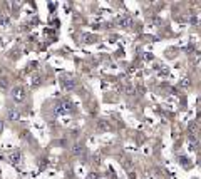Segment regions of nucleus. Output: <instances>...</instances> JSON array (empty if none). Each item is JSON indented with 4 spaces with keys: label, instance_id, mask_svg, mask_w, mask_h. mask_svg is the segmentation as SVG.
Listing matches in <instances>:
<instances>
[{
    "label": "nucleus",
    "instance_id": "7",
    "mask_svg": "<svg viewBox=\"0 0 201 179\" xmlns=\"http://www.w3.org/2000/svg\"><path fill=\"white\" fill-rule=\"evenodd\" d=\"M86 179H97V174H96V172H91V174H89Z\"/></svg>",
    "mask_w": 201,
    "mask_h": 179
},
{
    "label": "nucleus",
    "instance_id": "5",
    "mask_svg": "<svg viewBox=\"0 0 201 179\" xmlns=\"http://www.w3.org/2000/svg\"><path fill=\"white\" fill-rule=\"evenodd\" d=\"M62 85L66 87V89H74V85H76V82L70 79V77H62Z\"/></svg>",
    "mask_w": 201,
    "mask_h": 179
},
{
    "label": "nucleus",
    "instance_id": "8",
    "mask_svg": "<svg viewBox=\"0 0 201 179\" xmlns=\"http://www.w3.org/2000/svg\"><path fill=\"white\" fill-rule=\"evenodd\" d=\"M5 20H7V19H5V17H2V13H0V22H5Z\"/></svg>",
    "mask_w": 201,
    "mask_h": 179
},
{
    "label": "nucleus",
    "instance_id": "3",
    "mask_svg": "<svg viewBox=\"0 0 201 179\" xmlns=\"http://www.w3.org/2000/svg\"><path fill=\"white\" fill-rule=\"evenodd\" d=\"M7 159H9L12 164H17V162H20V152H15V151H14V152H9V154H7Z\"/></svg>",
    "mask_w": 201,
    "mask_h": 179
},
{
    "label": "nucleus",
    "instance_id": "9",
    "mask_svg": "<svg viewBox=\"0 0 201 179\" xmlns=\"http://www.w3.org/2000/svg\"><path fill=\"white\" fill-rule=\"evenodd\" d=\"M2 129H3V122L0 120V132H2Z\"/></svg>",
    "mask_w": 201,
    "mask_h": 179
},
{
    "label": "nucleus",
    "instance_id": "4",
    "mask_svg": "<svg viewBox=\"0 0 201 179\" xmlns=\"http://www.w3.org/2000/svg\"><path fill=\"white\" fill-rule=\"evenodd\" d=\"M7 117H9V120H12V122H14V120H17V119H20V110L19 109H10Z\"/></svg>",
    "mask_w": 201,
    "mask_h": 179
},
{
    "label": "nucleus",
    "instance_id": "6",
    "mask_svg": "<svg viewBox=\"0 0 201 179\" xmlns=\"http://www.w3.org/2000/svg\"><path fill=\"white\" fill-rule=\"evenodd\" d=\"M119 22H121L122 25H129V24H131V19H129V17H122V19H119Z\"/></svg>",
    "mask_w": 201,
    "mask_h": 179
},
{
    "label": "nucleus",
    "instance_id": "1",
    "mask_svg": "<svg viewBox=\"0 0 201 179\" xmlns=\"http://www.w3.org/2000/svg\"><path fill=\"white\" fill-rule=\"evenodd\" d=\"M12 96H14V100L22 102V100L25 99V87H22V85H15L14 90H12Z\"/></svg>",
    "mask_w": 201,
    "mask_h": 179
},
{
    "label": "nucleus",
    "instance_id": "2",
    "mask_svg": "<svg viewBox=\"0 0 201 179\" xmlns=\"http://www.w3.org/2000/svg\"><path fill=\"white\" fill-rule=\"evenodd\" d=\"M72 109H74V107H72V104H70L69 100H66V99L55 104V110H57V112H70Z\"/></svg>",
    "mask_w": 201,
    "mask_h": 179
}]
</instances>
